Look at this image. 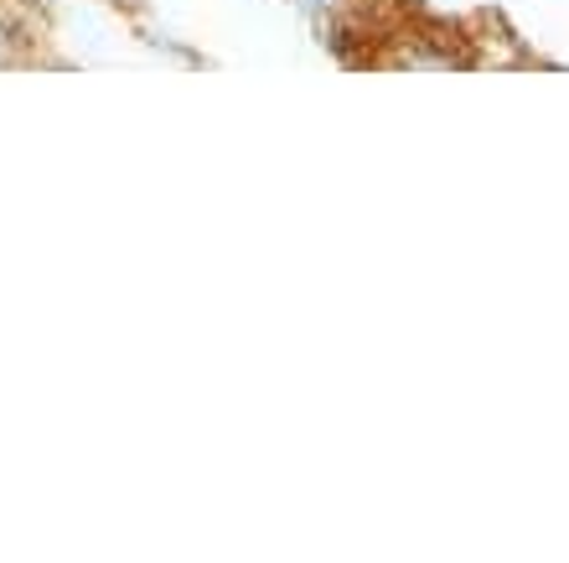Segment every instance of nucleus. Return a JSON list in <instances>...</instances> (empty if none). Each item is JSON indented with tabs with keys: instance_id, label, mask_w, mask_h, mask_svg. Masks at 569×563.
I'll return each mask as SVG.
<instances>
[{
	"instance_id": "f257e3e1",
	"label": "nucleus",
	"mask_w": 569,
	"mask_h": 563,
	"mask_svg": "<svg viewBox=\"0 0 569 563\" xmlns=\"http://www.w3.org/2000/svg\"><path fill=\"white\" fill-rule=\"evenodd\" d=\"M296 6H331V0H296Z\"/></svg>"
}]
</instances>
